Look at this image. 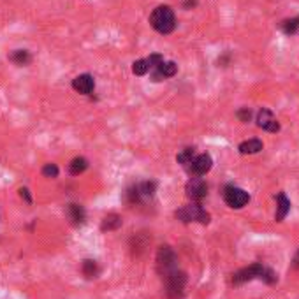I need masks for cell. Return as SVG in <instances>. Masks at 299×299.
Masks as SVG:
<instances>
[{
  "mask_svg": "<svg viewBox=\"0 0 299 299\" xmlns=\"http://www.w3.org/2000/svg\"><path fill=\"white\" fill-rule=\"evenodd\" d=\"M264 280L266 283H275L276 282V275L271 271V269L264 268L263 264H250V266L239 269L233 275V285H241V283H246V282H252V280Z\"/></svg>",
  "mask_w": 299,
  "mask_h": 299,
  "instance_id": "6da1fadb",
  "label": "cell"
},
{
  "mask_svg": "<svg viewBox=\"0 0 299 299\" xmlns=\"http://www.w3.org/2000/svg\"><path fill=\"white\" fill-rule=\"evenodd\" d=\"M150 25L159 33H171L176 28V16L169 6H159L150 14Z\"/></svg>",
  "mask_w": 299,
  "mask_h": 299,
  "instance_id": "7a4b0ae2",
  "label": "cell"
},
{
  "mask_svg": "<svg viewBox=\"0 0 299 299\" xmlns=\"http://www.w3.org/2000/svg\"><path fill=\"white\" fill-rule=\"evenodd\" d=\"M166 282V296L169 299H181L185 296V287H186V275L183 271L169 273L167 276H164Z\"/></svg>",
  "mask_w": 299,
  "mask_h": 299,
  "instance_id": "3957f363",
  "label": "cell"
},
{
  "mask_svg": "<svg viewBox=\"0 0 299 299\" xmlns=\"http://www.w3.org/2000/svg\"><path fill=\"white\" fill-rule=\"evenodd\" d=\"M176 269H178V257L173 252V248L160 246L159 252H157V271H159V275L164 278V276L176 271Z\"/></svg>",
  "mask_w": 299,
  "mask_h": 299,
  "instance_id": "277c9868",
  "label": "cell"
},
{
  "mask_svg": "<svg viewBox=\"0 0 299 299\" xmlns=\"http://www.w3.org/2000/svg\"><path fill=\"white\" fill-rule=\"evenodd\" d=\"M176 216L181 222H199V223H209V213L204 211V208L199 203H192L189 206H183L176 211Z\"/></svg>",
  "mask_w": 299,
  "mask_h": 299,
  "instance_id": "5b68a950",
  "label": "cell"
},
{
  "mask_svg": "<svg viewBox=\"0 0 299 299\" xmlns=\"http://www.w3.org/2000/svg\"><path fill=\"white\" fill-rule=\"evenodd\" d=\"M213 167V159L209 153H201V155H194L192 162L185 167L189 171L190 176H204L206 173H209Z\"/></svg>",
  "mask_w": 299,
  "mask_h": 299,
  "instance_id": "8992f818",
  "label": "cell"
},
{
  "mask_svg": "<svg viewBox=\"0 0 299 299\" xmlns=\"http://www.w3.org/2000/svg\"><path fill=\"white\" fill-rule=\"evenodd\" d=\"M223 201L227 203V206L239 209L248 204L250 196H248V192H245V190L239 189V186H227V189L223 190Z\"/></svg>",
  "mask_w": 299,
  "mask_h": 299,
  "instance_id": "52a82bcc",
  "label": "cell"
},
{
  "mask_svg": "<svg viewBox=\"0 0 299 299\" xmlns=\"http://www.w3.org/2000/svg\"><path fill=\"white\" fill-rule=\"evenodd\" d=\"M185 190H186V196H189L194 203H199V201H203L204 197L208 196V185L201 176L190 178L185 186Z\"/></svg>",
  "mask_w": 299,
  "mask_h": 299,
  "instance_id": "ba28073f",
  "label": "cell"
},
{
  "mask_svg": "<svg viewBox=\"0 0 299 299\" xmlns=\"http://www.w3.org/2000/svg\"><path fill=\"white\" fill-rule=\"evenodd\" d=\"M257 125L263 130H268V132H278L280 130L278 120H276L275 115L269 109H266V107H263V109L257 113Z\"/></svg>",
  "mask_w": 299,
  "mask_h": 299,
  "instance_id": "9c48e42d",
  "label": "cell"
},
{
  "mask_svg": "<svg viewBox=\"0 0 299 299\" xmlns=\"http://www.w3.org/2000/svg\"><path fill=\"white\" fill-rule=\"evenodd\" d=\"M178 72V65L174 62H160L155 69L152 70L153 81H162L166 78H173Z\"/></svg>",
  "mask_w": 299,
  "mask_h": 299,
  "instance_id": "30bf717a",
  "label": "cell"
},
{
  "mask_svg": "<svg viewBox=\"0 0 299 299\" xmlns=\"http://www.w3.org/2000/svg\"><path fill=\"white\" fill-rule=\"evenodd\" d=\"M72 88L78 93H83V95H90L95 88V81L90 74H80L72 80Z\"/></svg>",
  "mask_w": 299,
  "mask_h": 299,
  "instance_id": "8fae6325",
  "label": "cell"
},
{
  "mask_svg": "<svg viewBox=\"0 0 299 299\" xmlns=\"http://www.w3.org/2000/svg\"><path fill=\"white\" fill-rule=\"evenodd\" d=\"M276 203H278V209H276V222H282L283 218H285L287 215H289L290 211V201L287 199V196L283 192H280L278 196H276Z\"/></svg>",
  "mask_w": 299,
  "mask_h": 299,
  "instance_id": "7c38bea8",
  "label": "cell"
},
{
  "mask_svg": "<svg viewBox=\"0 0 299 299\" xmlns=\"http://www.w3.org/2000/svg\"><path fill=\"white\" fill-rule=\"evenodd\" d=\"M263 148H264V144H263V141H260V139L243 141V143L238 146V150H239V153H241V155H253V153H259Z\"/></svg>",
  "mask_w": 299,
  "mask_h": 299,
  "instance_id": "4fadbf2b",
  "label": "cell"
},
{
  "mask_svg": "<svg viewBox=\"0 0 299 299\" xmlns=\"http://www.w3.org/2000/svg\"><path fill=\"white\" fill-rule=\"evenodd\" d=\"M67 215H69L70 222H72L74 226H80V223L85 222V209L83 206H80V204H69Z\"/></svg>",
  "mask_w": 299,
  "mask_h": 299,
  "instance_id": "5bb4252c",
  "label": "cell"
},
{
  "mask_svg": "<svg viewBox=\"0 0 299 299\" xmlns=\"http://www.w3.org/2000/svg\"><path fill=\"white\" fill-rule=\"evenodd\" d=\"M88 167V160L83 159V157H76V159L70 160L69 164V173L72 174V176H80L81 173H85Z\"/></svg>",
  "mask_w": 299,
  "mask_h": 299,
  "instance_id": "9a60e30c",
  "label": "cell"
},
{
  "mask_svg": "<svg viewBox=\"0 0 299 299\" xmlns=\"http://www.w3.org/2000/svg\"><path fill=\"white\" fill-rule=\"evenodd\" d=\"M9 60L16 65H28L32 62V55L28 53L27 50H14L13 53L9 55Z\"/></svg>",
  "mask_w": 299,
  "mask_h": 299,
  "instance_id": "2e32d148",
  "label": "cell"
},
{
  "mask_svg": "<svg viewBox=\"0 0 299 299\" xmlns=\"http://www.w3.org/2000/svg\"><path fill=\"white\" fill-rule=\"evenodd\" d=\"M150 70H152V60H150V57L136 60V62L132 63V72L136 74V76H144Z\"/></svg>",
  "mask_w": 299,
  "mask_h": 299,
  "instance_id": "e0dca14e",
  "label": "cell"
},
{
  "mask_svg": "<svg viewBox=\"0 0 299 299\" xmlns=\"http://www.w3.org/2000/svg\"><path fill=\"white\" fill-rule=\"evenodd\" d=\"M120 226H122V216H120V215H115V213H111V215L104 216V220H102V231H117Z\"/></svg>",
  "mask_w": 299,
  "mask_h": 299,
  "instance_id": "ac0fdd59",
  "label": "cell"
},
{
  "mask_svg": "<svg viewBox=\"0 0 299 299\" xmlns=\"http://www.w3.org/2000/svg\"><path fill=\"white\" fill-rule=\"evenodd\" d=\"M81 271H83V275L87 276V278H95L97 275H99V266H97L95 260H83V266H81Z\"/></svg>",
  "mask_w": 299,
  "mask_h": 299,
  "instance_id": "d6986e66",
  "label": "cell"
},
{
  "mask_svg": "<svg viewBox=\"0 0 299 299\" xmlns=\"http://www.w3.org/2000/svg\"><path fill=\"white\" fill-rule=\"evenodd\" d=\"M282 30L287 33V35H292V33H296L297 30H299V16L296 18H292V20H285V21H282Z\"/></svg>",
  "mask_w": 299,
  "mask_h": 299,
  "instance_id": "ffe728a7",
  "label": "cell"
},
{
  "mask_svg": "<svg viewBox=\"0 0 299 299\" xmlns=\"http://www.w3.org/2000/svg\"><path fill=\"white\" fill-rule=\"evenodd\" d=\"M194 155H196V150L194 148H185L181 153H178V157H176V160L179 164H181L183 167H186L190 162H192V159H194Z\"/></svg>",
  "mask_w": 299,
  "mask_h": 299,
  "instance_id": "44dd1931",
  "label": "cell"
},
{
  "mask_svg": "<svg viewBox=\"0 0 299 299\" xmlns=\"http://www.w3.org/2000/svg\"><path fill=\"white\" fill-rule=\"evenodd\" d=\"M43 174L46 178H57L58 176V167L57 164H46V166L43 167Z\"/></svg>",
  "mask_w": 299,
  "mask_h": 299,
  "instance_id": "7402d4cb",
  "label": "cell"
},
{
  "mask_svg": "<svg viewBox=\"0 0 299 299\" xmlns=\"http://www.w3.org/2000/svg\"><path fill=\"white\" fill-rule=\"evenodd\" d=\"M238 118L241 120V122H248V120L252 118V111H250L248 107H243V109L238 111Z\"/></svg>",
  "mask_w": 299,
  "mask_h": 299,
  "instance_id": "603a6c76",
  "label": "cell"
},
{
  "mask_svg": "<svg viewBox=\"0 0 299 299\" xmlns=\"http://www.w3.org/2000/svg\"><path fill=\"white\" fill-rule=\"evenodd\" d=\"M20 196L23 197V199L27 201L28 204L32 203V197H30V194H28V189H20Z\"/></svg>",
  "mask_w": 299,
  "mask_h": 299,
  "instance_id": "cb8c5ba5",
  "label": "cell"
},
{
  "mask_svg": "<svg viewBox=\"0 0 299 299\" xmlns=\"http://www.w3.org/2000/svg\"><path fill=\"white\" fill-rule=\"evenodd\" d=\"M294 268L299 269V252L296 253V257H294Z\"/></svg>",
  "mask_w": 299,
  "mask_h": 299,
  "instance_id": "d4e9b609",
  "label": "cell"
},
{
  "mask_svg": "<svg viewBox=\"0 0 299 299\" xmlns=\"http://www.w3.org/2000/svg\"><path fill=\"white\" fill-rule=\"evenodd\" d=\"M190 6H196V0H186V2H185V7H190Z\"/></svg>",
  "mask_w": 299,
  "mask_h": 299,
  "instance_id": "484cf974",
  "label": "cell"
}]
</instances>
